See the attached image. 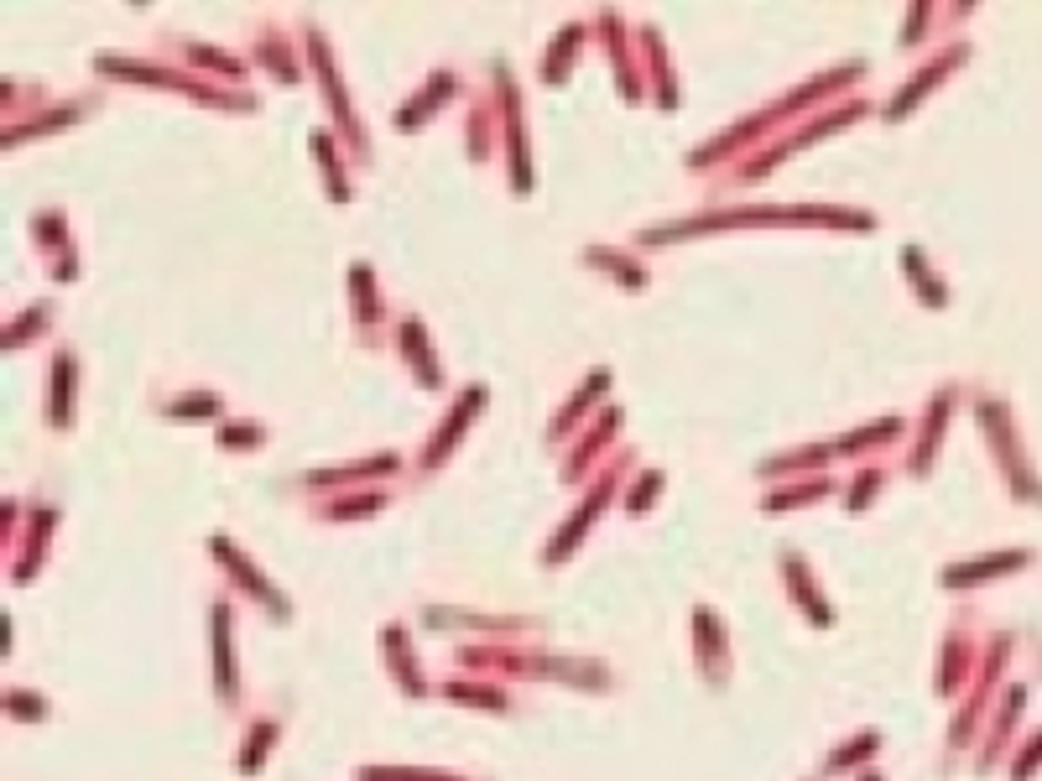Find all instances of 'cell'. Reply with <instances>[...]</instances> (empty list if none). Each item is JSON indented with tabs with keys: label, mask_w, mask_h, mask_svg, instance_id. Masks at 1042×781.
<instances>
[{
	"label": "cell",
	"mask_w": 1042,
	"mask_h": 781,
	"mask_svg": "<svg viewBox=\"0 0 1042 781\" xmlns=\"http://www.w3.org/2000/svg\"><path fill=\"white\" fill-rule=\"evenodd\" d=\"M94 69H104L110 79H131V84H172L193 94L204 104H230V110H256V94H235V89L204 84V79H189V69H162V63H141V58H120V52H100Z\"/></svg>",
	"instance_id": "cell-1"
},
{
	"label": "cell",
	"mask_w": 1042,
	"mask_h": 781,
	"mask_svg": "<svg viewBox=\"0 0 1042 781\" xmlns=\"http://www.w3.org/2000/svg\"><path fill=\"white\" fill-rule=\"evenodd\" d=\"M626 469H631V454L620 448L616 459L605 464V475H599L595 485H589V495H584V506H579V510H574V516H568V521H564V531H558V537H553V542L543 547V558H547V562H564L568 552H574V547L584 542V531L595 527V516H599V510H605V506H610V490H616V479L626 475Z\"/></svg>",
	"instance_id": "cell-2"
},
{
	"label": "cell",
	"mask_w": 1042,
	"mask_h": 781,
	"mask_svg": "<svg viewBox=\"0 0 1042 781\" xmlns=\"http://www.w3.org/2000/svg\"><path fill=\"white\" fill-rule=\"evenodd\" d=\"M303 37H308V52H313V69H318V79H324V100L334 104V125H340V136L355 146V156H365V136H360L355 125V110H350V94H344V79H340V58L328 52L324 32L318 27H303Z\"/></svg>",
	"instance_id": "cell-3"
},
{
	"label": "cell",
	"mask_w": 1042,
	"mask_h": 781,
	"mask_svg": "<svg viewBox=\"0 0 1042 781\" xmlns=\"http://www.w3.org/2000/svg\"><path fill=\"white\" fill-rule=\"evenodd\" d=\"M479 402H485V386H464V396L454 402V407H448V417L438 423V433L427 438V454L417 459V475H433V469H438V464H444L448 454H454V443L464 438V427L475 423Z\"/></svg>",
	"instance_id": "cell-4"
},
{
	"label": "cell",
	"mask_w": 1042,
	"mask_h": 781,
	"mask_svg": "<svg viewBox=\"0 0 1042 781\" xmlns=\"http://www.w3.org/2000/svg\"><path fill=\"white\" fill-rule=\"evenodd\" d=\"M209 552H214V558H220L224 568H230V578H235L240 589H251V599H256V605H266V610H272L276 620H282V615H292V610H287V599H282V595L272 589V584L261 578L256 562H251V558H240L230 537H209Z\"/></svg>",
	"instance_id": "cell-5"
},
{
	"label": "cell",
	"mask_w": 1042,
	"mask_h": 781,
	"mask_svg": "<svg viewBox=\"0 0 1042 781\" xmlns=\"http://www.w3.org/2000/svg\"><path fill=\"white\" fill-rule=\"evenodd\" d=\"M496 89L506 94V110H500L496 125H506V162H512V187H516V193H527V187H532V172H527V141H522V104H516V84H512V73H506V63L496 69Z\"/></svg>",
	"instance_id": "cell-6"
},
{
	"label": "cell",
	"mask_w": 1042,
	"mask_h": 781,
	"mask_svg": "<svg viewBox=\"0 0 1042 781\" xmlns=\"http://www.w3.org/2000/svg\"><path fill=\"white\" fill-rule=\"evenodd\" d=\"M350 303H355V323H360V344H376L381 339V323H386V297L376 287V272L355 261L350 266Z\"/></svg>",
	"instance_id": "cell-7"
},
{
	"label": "cell",
	"mask_w": 1042,
	"mask_h": 781,
	"mask_svg": "<svg viewBox=\"0 0 1042 781\" xmlns=\"http://www.w3.org/2000/svg\"><path fill=\"white\" fill-rule=\"evenodd\" d=\"M694 651H699V672L709 682H725L730 678V657H725V626H719V610L699 605L694 610Z\"/></svg>",
	"instance_id": "cell-8"
},
{
	"label": "cell",
	"mask_w": 1042,
	"mask_h": 781,
	"mask_svg": "<svg viewBox=\"0 0 1042 781\" xmlns=\"http://www.w3.org/2000/svg\"><path fill=\"white\" fill-rule=\"evenodd\" d=\"M396 339H402V355H407L412 375H417V386H427V390L444 386V371H438V359H433V344H427L423 318H402V323H396Z\"/></svg>",
	"instance_id": "cell-9"
},
{
	"label": "cell",
	"mask_w": 1042,
	"mask_h": 781,
	"mask_svg": "<svg viewBox=\"0 0 1042 781\" xmlns=\"http://www.w3.org/2000/svg\"><path fill=\"white\" fill-rule=\"evenodd\" d=\"M209 630H214V678H220V703H235V657H230V599H214L209 610Z\"/></svg>",
	"instance_id": "cell-10"
},
{
	"label": "cell",
	"mask_w": 1042,
	"mask_h": 781,
	"mask_svg": "<svg viewBox=\"0 0 1042 781\" xmlns=\"http://www.w3.org/2000/svg\"><path fill=\"white\" fill-rule=\"evenodd\" d=\"M782 578H787V595L803 605L813 626H829V620H834V615H829V605H823V595H819V584L808 578L803 552H782Z\"/></svg>",
	"instance_id": "cell-11"
},
{
	"label": "cell",
	"mask_w": 1042,
	"mask_h": 781,
	"mask_svg": "<svg viewBox=\"0 0 1042 781\" xmlns=\"http://www.w3.org/2000/svg\"><path fill=\"white\" fill-rule=\"evenodd\" d=\"M599 27H605V42H610V58H616V84H620V94L626 100H641V63L631 58V48H626V32H620V17L616 11H599Z\"/></svg>",
	"instance_id": "cell-12"
},
{
	"label": "cell",
	"mask_w": 1042,
	"mask_h": 781,
	"mask_svg": "<svg viewBox=\"0 0 1042 781\" xmlns=\"http://www.w3.org/2000/svg\"><path fill=\"white\" fill-rule=\"evenodd\" d=\"M256 63H266L272 79H282V84H297V79H303V63H297V52H292V32H276L272 21L261 27Z\"/></svg>",
	"instance_id": "cell-13"
},
{
	"label": "cell",
	"mask_w": 1042,
	"mask_h": 781,
	"mask_svg": "<svg viewBox=\"0 0 1042 781\" xmlns=\"http://www.w3.org/2000/svg\"><path fill=\"white\" fill-rule=\"evenodd\" d=\"M392 469H402V459L396 454H381V459H355V464H340V469H308L303 475V485H313V490H324V485H360V479H376V475H392Z\"/></svg>",
	"instance_id": "cell-14"
},
{
	"label": "cell",
	"mask_w": 1042,
	"mask_h": 781,
	"mask_svg": "<svg viewBox=\"0 0 1042 781\" xmlns=\"http://www.w3.org/2000/svg\"><path fill=\"white\" fill-rule=\"evenodd\" d=\"M73 375H79V359L69 349L52 355V402H48V423L63 433L73 423Z\"/></svg>",
	"instance_id": "cell-15"
},
{
	"label": "cell",
	"mask_w": 1042,
	"mask_h": 781,
	"mask_svg": "<svg viewBox=\"0 0 1042 781\" xmlns=\"http://www.w3.org/2000/svg\"><path fill=\"white\" fill-rule=\"evenodd\" d=\"M454 89H459V79H454V73H448V69H433V79H427L423 94H412V100L396 110V131H412V125H423L427 110H433V104H444Z\"/></svg>",
	"instance_id": "cell-16"
},
{
	"label": "cell",
	"mask_w": 1042,
	"mask_h": 781,
	"mask_svg": "<svg viewBox=\"0 0 1042 781\" xmlns=\"http://www.w3.org/2000/svg\"><path fill=\"white\" fill-rule=\"evenodd\" d=\"M386 662H392V678H396V688L402 693H412V698H423L427 693V678H423V667L412 662V651H407V630L402 626H386Z\"/></svg>",
	"instance_id": "cell-17"
},
{
	"label": "cell",
	"mask_w": 1042,
	"mask_h": 781,
	"mask_svg": "<svg viewBox=\"0 0 1042 781\" xmlns=\"http://www.w3.org/2000/svg\"><path fill=\"white\" fill-rule=\"evenodd\" d=\"M392 506L386 490H360V495H334V500H318L313 516L318 521H355V516H376V510Z\"/></svg>",
	"instance_id": "cell-18"
},
{
	"label": "cell",
	"mask_w": 1042,
	"mask_h": 781,
	"mask_svg": "<svg viewBox=\"0 0 1042 781\" xmlns=\"http://www.w3.org/2000/svg\"><path fill=\"white\" fill-rule=\"evenodd\" d=\"M959 58H964V48L943 52L939 63H928V69H923V79H907V84L897 89V100L887 104V120H902V115H907V104H912V100H923L928 89H933V84H939V79H943V69H949V63H959Z\"/></svg>",
	"instance_id": "cell-19"
},
{
	"label": "cell",
	"mask_w": 1042,
	"mask_h": 781,
	"mask_svg": "<svg viewBox=\"0 0 1042 781\" xmlns=\"http://www.w3.org/2000/svg\"><path fill=\"white\" fill-rule=\"evenodd\" d=\"M605 386H610V371H595V375H589V381H584V386L574 390V396H568V412H564V417H553V427H547V438L558 443V438L568 433V427L579 423V417H589V402H595V396H605Z\"/></svg>",
	"instance_id": "cell-20"
},
{
	"label": "cell",
	"mask_w": 1042,
	"mask_h": 781,
	"mask_svg": "<svg viewBox=\"0 0 1042 781\" xmlns=\"http://www.w3.org/2000/svg\"><path fill=\"white\" fill-rule=\"evenodd\" d=\"M641 48H647V79H651V84H657V104H667V110H672V104H678V84H672V58H667V52H662V42H657V32H651V27H641Z\"/></svg>",
	"instance_id": "cell-21"
},
{
	"label": "cell",
	"mask_w": 1042,
	"mask_h": 781,
	"mask_svg": "<svg viewBox=\"0 0 1042 781\" xmlns=\"http://www.w3.org/2000/svg\"><path fill=\"white\" fill-rule=\"evenodd\" d=\"M579 261H584V266H605V272L616 276L620 287H647V272H641V261H631V255L610 251V245H589Z\"/></svg>",
	"instance_id": "cell-22"
},
{
	"label": "cell",
	"mask_w": 1042,
	"mask_h": 781,
	"mask_svg": "<svg viewBox=\"0 0 1042 781\" xmlns=\"http://www.w3.org/2000/svg\"><path fill=\"white\" fill-rule=\"evenodd\" d=\"M220 390H183V396H172L168 407V417L172 423H209V417H220Z\"/></svg>",
	"instance_id": "cell-23"
},
{
	"label": "cell",
	"mask_w": 1042,
	"mask_h": 781,
	"mask_svg": "<svg viewBox=\"0 0 1042 781\" xmlns=\"http://www.w3.org/2000/svg\"><path fill=\"white\" fill-rule=\"evenodd\" d=\"M313 152H318V162H324V172H328V193H334V199H350V172H344V162H340V136H334V131H313Z\"/></svg>",
	"instance_id": "cell-24"
},
{
	"label": "cell",
	"mask_w": 1042,
	"mask_h": 781,
	"mask_svg": "<svg viewBox=\"0 0 1042 781\" xmlns=\"http://www.w3.org/2000/svg\"><path fill=\"white\" fill-rule=\"evenodd\" d=\"M616 423H620V412H616V407H605V417H599L595 433H589V438H579V448H574V454H568V464H564V479H568V485H574V479H579L584 469H589V459H595V443L610 438V433H616Z\"/></svg>",
	"instance_id": "cell-25"
},
{
	"label": "cell",
	"mask_w": 1042,
	"mask_h": 781,
	"mask_svg": "<svg viewBox=\"0 0 1042 781\" xmlns=\"http://www.w3.org/2000/svg\"><path fill=\"white\" fill-rule=\"evenodd\" d=\"M454 703H469V709H496V713H506L512 709V698H506V688H490V682H448L444 688Z\"/></svg>",
	"instance_id": "cell-26"
},
{
	"label": "cell",
	"mask_w": 1042,
	"mask_h": 781,
	"mask_svg": "<svg viewBox=\"0 0 1042 781\" xmlns=\"http://www.w3.org/2000/svg\"><path fill=\"white\" fill-rule=\"evenodd\" d=\"M584 37H589V27H584V21H568L564 37H558V42L547 48V58H543V79H547V84H558V79H564L568 58H574V48H579Z\"/></svg>",
	"instance_id": "cell-27"
},
{
	"label": "cell",
	"mask_w": 1042,
	"mask_h": 781,
	"mask_svg": "<svg viewBox=\"0 0 1042 781\" xmlns=\"http://www.w3.org/2000/svg\"><path fill=\"white\" fill-rule=\"evenodd\" d=\"M902 266H907V276H912V292H923V303H933V307L949 303V292L939 287V276L928 272V255L918 251V245H907L902 251Z\"/></svg>",
	"instance_id": "cell-28"
},
{
	"label": "cell",
	"mask_w": 1042,
	"mask_h": 781,
	"mask_svg": "<svg viewBox=\"0 0 1042 781\" xmlns=\"http://www.w3.org/2000/svg\"><path fill=\"white\" fill-rule=\"evenodd\" d=\"M949 396H954V390H939V396H933V407H928V423H923V438H918L912 459H907L912 469H918V475H923L928 464H933V443H939V427H943V412H949Z\"/></svg>",
	"instance_id": "cell-29"
},
{
	"label": "cell",
	"mask_w": 1042,
	"mask_h": 781,
	"mask_svg": "<svg viewBox=\"0 0 1042 781\" xmlns=\"http://www.w3.org/2000/svg\"><path fill=\"white\" fill-rule=\"evenodd\" d=\"M1026 552H1001V558H980V562H954L949 574H943V584L954 589V584H974V578H991L995 568H1022Z\"/></svg>",
	"instance_id": "cell-30"
},
{
	"label": "cell",
	"mask_w": 1042,
	"mask_h": 781,
	"mask_svg": "<svg viewBox=\"0 0 1042 781\" xmlns=\"http://www.w3.org/2000/svg\"><path fill=\"white\" fill-rule=\"evenodd\" d=\"M272 740H276V719H256L251 730H245V746H240V771L251 777L261 761H266V750H272Z\"/></svg>",
	"instance_id": "cell-31"
},
{
	"label": "cell",
	"mask_w": 1042,
	"mask_h": 781,
	"mask_svg": "<svg viewBox=\"0 0 1042 781\" xmlns=\"http://www.w3.org/2000/svg\"><path fill=\"white\" fill-rule=\"evenodd\" d=\"M829 490V479L813 475L803 479V485H787V490H771L767 500H761V510H787V506H808V500H819V495Z\"/></svg>",
	"instance_id": "cell-32"
},
{
	"label": "cell",
	"mask_w": 1042,
	"mask_h": 781,
	"mask_svg": "<svg viewBox=\"0 0 1042 781\" xmlns=\"http://www.w3.org/2000/svg\"><path fill=\"white\" fill-rule=\"evenodd\" d=\"M360 781H469V777H454V771H396V765H360L355 771Z\"/></svg>",
	"instance_id": "cell-33"
},
{
	"label": "cell",
	"mask_w": 1042,
	"mask_h": 781,
	"mask_svg": "<svg viewBox=\"0 0 1042 781\" xmlns=\"http://www.w3.org/2000/svg\"><path fill=\"white\" fill-rule=\"evenodd\" d=\"M897 433H902V423L887 417V423H871V427H860V433H850V438H839L834 454H860L866 443H887V438H897Z\"/></svg>",
	"instance_id": "cell-34"
},
{
	"label": "cell",
	"mask_w": 1042,
	"mask_h": 781,
	"mask_svg": "<svg viewBox=\"0 0 1042 781\" xmlns=\"http://www.w3.org/2000/svg\"><path fill=\"white\" fill-rule=\"evenodd\" d=\"M871 750H881V734H854L844 750H829V761H823V771H844V765H854L860 755H871Z\"/></svg>",
	"instance_id": "cell-35"
},
{
	"label": "cell",
	"mask_w": 1042,
	"mask_h": 781,
	"mask_svg": "<svg viewBox=\"0 0 1042 781\" xmlns=\"http://www.w3.org/2000/svg\"><path fill=\"white\" fill-rule=\"evenodd\" d=\"M48 318H52V303H32L17 318V328H6V349H21V344H27V334H37V323L48 328Z\"/></svg>",
	"instance_id": "cell-36"
},
{
	"label": "cell",
	"mask_w": 1042,
	"mask_h": 781,
	"mask_svg": "<svg viewBox=\"0 0 1042 781\" xmlns=\"http://www.w3.org/2000/svg\"><path fill=\"white\" fill-rule=\"evenodd\" d=\"M183 52H189L199 69H220L224 79H240V63L230 58V52H220V48H199V42H183Z\"/></svg>",
	"instance_id": "cell-37"
},
{
	"label": "cell",
	"mask_w": 1042,
	"mask_h": 781,
	"mask_svg": "<svg viewBox=\"0 0 1042 781\" xmlns=\"http://www.w3.org/2000/svg\"><path fill=\"white\" fill-rule=\"evenodd\" d=\"M662 485H667V479L657 475V469H647V475H641V479L631 485V500H626V510H631V516H641V510H647L651 500L662 495Z\"/></svg>",
	"instance_id": "cell-38"
},
{
	"label": "cell",
	"mask_w": 1042,
	"mask_h": 781,
	"mask_svg": "<svg viewBox=\"0 0 1042 781\" xmlns=\"http://www.w3.org/2000/svg\"><path fill=\"white\" fill-rule=\"evenodd\" d=\"M240 443H251V448H256V443H266V427L245 423V417H240V423H224L220 427V448H240Z\"/></svg>",
	"instance_id": "cell-39"
},
{
	"label": "cell",
	"mask_w": 1042,
	"mask_h": 781,
	"mask_svg": "<svg viewBox=\"0 0 1042 781\" xmlns=\"http://www.w3.org/2000/svg\"><path fill=\"white\" fill-rule=\"evenodd\" d=\"M6 713H11V719H48V703H42L37 693L11 688V693H6Z\"/></svg>",
	"instance_id": "cell-40"
},
{
	"label": "cell",
	"mask_w": 1042,
	"mask_h": 781,
	"mask_svg": "<svg viewBox=\"0 0 1042 781\" xmlns=\"http://www.w3.org/2000/svg\"><path fill=\"white\" fill-rule=\"evenodd\" d=\"M881 479H887V475H881V469H866V475L854 479V490H850V500H844V506H850V510H860V506H866V500H871L876 490H881Z\"/></svg>",
	"instance_id": "cell-41"
},
{
	"label": "cell",
	"mask_w": 1042,
	"mask_h": 781,
	"mask_svg": "<svg viewBox=\"0 0 1042 781\" xmlns=\"http://www.w3.org/2000/svg\"><path fill=\"white\" fill-rule=\"evenodd\" d=\"M860 781H881V777H876V771H866V777H860Z\"/></svg>",
	"instance_id": "cell-42"
}]
</instances>
